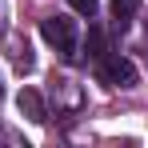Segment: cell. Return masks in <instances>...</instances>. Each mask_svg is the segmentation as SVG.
<instances>
[{"instance_id": "6da1fadb", "label": "cell", "mask_w": 148, "mask_h": 148, "mask_svg": "<svg viewBox=\"0 0 148 148\" xmlns=\"http://www.w3.org/2000/svg\"><path fill=\"white\" fill-rule=\"evenodd\" d=\"M40 36H44L56 52L76 56V24H72V16H44V20H40Z\"/></svg>"}, {"instance_id": "7a4b0ae2", "label": "cell", "mask_w": 148, "mask_h": 148, "mask_svg": "<svg viewBox=\"0 0 148 148\" xmlns=\"http://www.w3.org/2000/svg\"><path fill=\"white\" fill-rule=\"evenodd\" d=\"M96 76L108 88H132V84H136V64L124 60V56H108V52H104L96 60Z\"/></svg>"}, {"instance_id": "3957f363", "label": "cell", "mask_w": 148, "mask_h": 148, "mask_svg": "<svg viewBox=\"0 0 148 148\" xmlns=\"http://www.w3.org/2000/svg\"><path fill=\"white\" fill-rule=\"evenodd\" d=\"M16 104H20V112H24L32 124H44V120H48V116H44V100H40L36 88H20V100H16Z\"/></svg>"}, {"instance_id": "277c9868", "label": "cell", "mask_w": 148, "mask_h": 148, "mask_svg": "<svg viewBox=\"0 0 148 148\" xmlns=\"http://www.w3.org/2000/svg\"><path fill=\"white\" fill-rule=\"evenodd\" d=\"M136 8H140V0H112V16L120 20V28L136 16Z\"/></svg>"}, {"instance_id": "5b68a950", "label": "cell", "mask_w": 148, "mask_h": 148, "mask_svg": "<svg viewBox=\"0 0 148 148\" xmlns=\"http://www.w3.org/2000/svg\"><path fill=\"white\" fill-rule=\"evenodd\" d=\"M84 48H88V56H92V60H100V56H104V32H100V24H92L88 28V44H84Z\"/></svg>"}, {"instance_id": "8992f818", "label": "cell", "mask_w": 148, "mask_h": 148, "mask_svg": "<svg viewBox=\"0 0 148 148\" xmlns=\"http://www.w3.org/2000/svg\"><path fill=\"white\" fill-rule=\"evenodd\" d=\"M68 4H72V12H80V16H88V20L96 16V8H100V0H68Z\"/></svg>"}, {"instance_id": "52a82bcc", "label": "cell", "mask_w": 148, "mask_h": 148, "mask_svg": "<svg viewBox=\"0 0 148 148\" xmlns=\"http://www.w3.org/2000/svg\"><path fill=\"white\" fill-rule=\"evenodd\" d=\"M0 96H4V88H0Z\"/></svg>"}]
</instances>
